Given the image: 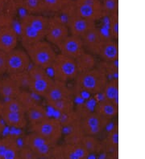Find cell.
Returning a JSON list of instances; mask_svg holds the SVG:
<instances>
[{
	"instance_id": "ab89813d",
	"label": "cell",
	"mask_w": 145,
	"mask_h": 159,
	"mask_svg": "<svg viewBox=\"0 0 145 159\" xmlns=\"http://www.w3.org/2000/svg\"><path fill=\"white\" fill-rule=\"evenodd\" d=\"M3 111H4L3 102L0 101V116H1V115L2 114V113H3Z\"/></svg>"
},
{
	"instance_id": "e0dca14e",
	"label": "cell",
	"mask_w": 145,
	"mask_h": 159,
	"mask_svg": "<svg viewBox=\"0 0 145 159\" xmlns=\"http://www.w3.org/2000/svg\"><path fill=\"white\" fill-rule=\"evenodd\" d=\"M19 149L16 138L7 136L0 139V159L19 158Z\"/></svg>"
},
{
	"instance_id": "d6a6232c",
	"label": "cell",
	"mask_w": 145,
	"mask_h": 159,
	"mask_svg": "<svg viewBox=\"0 0 145 159\" xmlns=\"http://www.w3.org/2000/svg\"><path fill=\"white\" fill-rule=\"evenodd\" d=\"M3 105L4 110L12 111V112H19V113H26L25 108L17 98L6 100L3 102Z\"/></svg>"
},
{
	"instance_id": "5bb4252c",
	"label": "cell",
	"mask_w": 145,
	"mask_h": 159,
	"mask_svg": "<svg viewBox=\"0 0 145 159\" xmlns=\"http://www.w3.org/2000/svg\"><path fill=\"white\" fill-rule=\"evenodd\" d=\"M73 97V93L68 87L67 83L53 80L52 85L50 86L46 95L44 97L48 105L61 100Z\"/></svg>"
},
{
	"instance_id": "7c38bea8",
	"label": "cell",
	"mask_w": 145,
	"mask_h": 159,
	"mask_svg": "<svg viewBox=\"0 0 145 159\" xmlns=\"http://www.w3.org/2000/svg\"><path fill=\"white\" fill-rule=\"evenodd\" d=\"M31 64L26 51L15 48L7 52V73L11 74L27 71Z\"/></svg>"
},
{
	"instance_id": "7a4b0ae2",
	"label": "cell",
	"mask_w": 145,
	"mask_h": 159,
	"mask_svg": "<svg viewBox=\"0 0 145 159\" xmlns=\"http://www.w3.org/2000/svg\"><path fill=\"white\" fill-rule=\"evenodd\" d=\"M108 78L100 68H93L85 72H79L75 83L77 87L81 91L97 95L102 93Z\"/></svg>"
},
{
	"instance_id": "44dd1931",
	"label": "cell",
	"mask_w": 145,
	"mask_h": 159,
	"mask_svg": "<svg viewBox=\"0 0 145 159\" xmlns=\"http://www.w3.org/2000/svg\"><path fill=\"white\" fill-rule=\"evenodd\" d=\"M53 80L50 77L49 75L44 76V77L39 78V79L32 80H31L30 86L28 90L32 93V94L39 96V97H45L47 92L48 91L50 86L52 85Z\"/></svg>"
},
{
	"instance_id": "f35d334b",
	"label": "cell",
	"mask_w": 145,
	"mask_h": 159,
	"mask_svg": "<svg viewBox=\"0 0 145 159\" xmlns=\"http://www.w3.org/2000/svg\"><path fill=\"white\" fill-rule=\"evenodd\" d=\"M4 128H5V123L3 122V120H0V134L3 131Z\"/></svg>"
},
{
	"instance_id": "d4e9b609",
	"label": "cell",
	"mask_w": 145,
	"mask_h": 159,
	"mask_svg": "<svg viewBox=\"0 0 145 159\" xmlns=\"http://www.w3.org/2000/svg\"><path fill=\"white\" fill-rule=\"evenodd\" d=\"M75 60L79 72L93 69L96 66V59L94 57V55L86 51L77 58H76Z\"/></svg>"
},
{
	"instance_id": "4fadbf2b",
	"label": "cell",
	"mask_w": 145,
	"mask_h": 159,
	"mask_svg": "<svg viewBox=\"0 0 145 159\" xmlns=\"http://www.w3.org/2000/svg\"><path fill=\"white\" fill-rule=\"evenodd\" d=\"M60 53L71 58L76 59L85 52L81 37L70 35L57 46Z\"/></svg>"
},
{
	"instance_id": "6da1fadb",
	"label": "cell",
	"mask_w": 145,
	"mask_h": 159,
	"mask_svg": "<svg viewBox=\"0 0 145 159\" xmlns=\"http://www.w3.org/2000/svg\"><path fill=\"white\" fill-rule=\"evenodd\" d=\"M48 17L44 15L26 14L20 20V36L23 46L44 40L46 35Z\"/></svg>"
},
{
	"instance_id": "9c48e42d",
	"label": "cell",
	"mask_w": 145,
	"mask_h": 159,
	"mask_svg": "<svg viewBox=\"0 0 145 159\" xmlns=\"http://www.w3.org/2000/svg\"><path fill=\"white\" fill-rule=\"evenodd\" d=\"M70 35L68 25L58 16L48 18L45 39L52 45L57 47L62 41Z\"/></svg>"
},
{
	"instance_id": "ac0fdd59",
	"label": "cell",
	"mask_w": 145,
	"mask_h": 159,
	"mask_svg": "<svg viewBox=\"0 0 145 159\" xmlns=\"http://www.w3.org/2000/svg\"><path fill=\"white\" fill-rule=\"evenodd\" d=\"M0 117L7 125L12 128L24 129L28 124L27 116L24 113L4 110Z\"/></svg>"
},
{
	"instance_id": "d6986e66",
	"label": "cell",
	"mask_w": 145,
	"mask_h": 159,
	"mask_svg": "<svg viewBox=\"0 0 145 159\" xmlns=\"http://www.w3.org/2000/svg\"><path fill=\"white\" fill-rule=\"evenodd\" d=\"M106 62H113L118 59V48L117 43L110 39H105L101 45L98 55Z\"/></svg>"
},
{
	"instance_id": "9a60e30c",
	"label": "cell",
	"mask_w": 145,
	"mask_h": 159,
	"mask_svg": "<svg viewBox=\"0 0 145 159\" xmlns=\"http://www.w3.org/2000/svg\"><path fill=\"white\" fill-rule=\"evenodd\" d=\"M67 25L70 30V35L81 38L91 28L95 27L96 24L95 22L77 16L74 12L68 20Z\"/></svg>"
},
{
	"instance_id": "ba28073f",
	"label": "cell",
	"mask_w": 145,
	"mask_h": 159,
	"mask_svg": "<svg viewBox=\"0 0 145 159\" xmlns=\"http://www.w3.org/2000/svg\"><path fill=\"white\" fill-rule=\"evenodd\" d=\"M56 145L35 132H31L23 138V146L32 149L39 158H52V150Z\"/></svg>"
},
{
	"instance_id": "83f0119b",
	"label": "cell",
	"mask_w": 145,
	"mask_h": 159,
	"mask_svg": "<svg viewBox=\"0 0 145 159\" xmlns=\"http://www.w3.org/2000/svg\"><path fill=\"white\" fill-rule=\"evenodd\" d=\"M102 93L105 100L110 101L114 102L115 105H118V88L116 80H110V81H107Z\"/></svg>"
},
{
	"instance_id": "52a82bcc",
	"label": "cell",
	"mask_w": 145,
	"mask_h": 159,
	"mask_svg": "<svg viewBox=\"0 0 145 159\" xmlns=\"http://www.w3.org/2000/svg\"><path fill=\"white\" fill-rule=\"evenodd\" d=\"M31 126V132H35L53 144H57L63 136V127L59 119L47 117L41 122Z\"/></svg>"
},
{
	"instance_id": "4dcf8cb0",
	"label": "cell",
	"mask_w": 145,
	"mask_h": 159,
	"mask_svg": "<svg viewBox=\"0 0 145 159\" xmlns=\"http://www.w3.org/2000/svg\"><path fill=\"white\" fill-rule=\"evenodd\" d=\"M103 144V150L106 148L108 150H114L118 145V133L114 129L110 130V133L104 140Z\"/></svg>"
},
{
	"instance_id": "1f68e13d",
	"label": "cell",
	"mask_w": 145,
	"mask_h": 159,
	"mask_svg": "<svg viewBox=\"0 0 145 159\" xmlns=\"http://www.w3.org/2000/svg\"><path fill=\"white\" fill-rule=\"evenodd\" d=\"M16 98L22 103V105L24 106L26 110L28 109L29 107H31V105L36 103V99L32 95V93L25 89H21Z\"/></svg>"
},
{
	"instance_id": "f546056e",
	"label": "cell",
	"mask_w": 145,
	"mask_h": 159,
	"mask_svg": "<svg viewBox=\"0 0 145 159\" xmlns=\"http://www.w3.org/2000/svg\"><path fill=\"white\" fill-rule=\"evenodd\" d=\"M49 106L63 114V113H70L72 111H74V102L73 97H71V98H67V99L61 100L57 102L52 103Z\"/></svg>"
},
{
	"instance_id": "e575fe53",
	"label": "cell",
	"mask_w": 145,
	"mask_h": 159,
	"mask_svg": "<svg viewBox=\"0 0 145 159\" xmlns=\"http://www.w3.org/2000/svg\"><path fill=\"white\" fill-rule=\"evenodd\" d=\"M117 14L109 16V29H110V35L112 38H117L118 35V21Z\"/></svg>"
},
{
	"instance_id": "8d00e7d4",
	"label": "cell",
	"mask_w": 145,
	"mask_h": 159,
	"mask_svg": "<svg viewBox=\"0 0 145 159\" xmlns=\"http://www.w3.org/2000/svg\"><path fill=\"white\" fill-rule=\"evenodd\" d=\"M7 53L0 50V75L7 73Z\"/></svg>"
},
{
	"instance_id": "2e32d148",
	"label": "cell",
	"mask_w": 145,
	"mask_h": 159,
	"mask_svg": "<svg viewBox=\"0 0 145 159\" xmlns=\"http://www.w3.org/2000/svg\"><path fill=\"white\" fill-rule=\"evenodd\" d=\"M105 39L106 38L102 33L101 30L99 29L96 26L91 28L88 32H86L81 37L85 51L87 50L94 56L98 55L99 48Z\"/></svg>"
},
{
	"instance_id": "cb8c5ba5",
	"label": "cell",
	"mask_w": 145,
	"mask_h": 159,
	"mask_svg": "<svg viewBox=\"0 0 145 159\" xmlns=\"http://www.w3.org/2000/svg\"><path fill=\"white\" fill-rule=\"evenodd\" d=\"M95 112L106 120H110L117 113V105H115L114 102L105 99L99 101V104L96 106Z\"/></svg>"
},
{
	"instance_id": "277c9868",
	"label": "cell",
	"mask_w": 145,
	"mask_h": 159,
	"mask_svg": "<svg viewBox=\"0 0 145 159\" xmlns=\"http://www.w3.org/2000/svg\"><path fill=\"white\" fill-rule=\"evenodd\" d=\"M54 80L67 83L71 80H75L79 74L77 69L75 59L59 53L56 55V59L52 64Z\"/></svg>"
},
{
	"instance_id": "d590c367",
	"label": "cell",
	"mask_w": 145,
	"mask_h": 159,
	"mask_svg": "<svg viewBox=\"0 0 145 159\" xmlns=\"http://www.w3.org/2000/svg\"><path fill=\"white\" fill-rule=\"evenodd\" d=\"M19 159H36L39 158L36 153L32 149L26 146H23L20 148L19 153Z\"/></svg>"
},
{
	"instance_id": "8992f818",
	"label": "cell",
	"mask_w": 145,
	"mask_h": 159,
	"mask_svg": "<svg viewBox=\"0 0 145 159\" xmlns=\"http://www.w3.org/2000/svg\"><path fill=\"white\" fill-rule=\"evenodd\" d=\"M74 14L96 23L105 17L101 0H73Z\"/></svg>"
},
{
	"instance_id": "f1b7e54d",
	"label": "cell",
	"mask_w": 145,
	"mask_h": 159,
	"mask_svg": "<svg viewBox=\"0 0 145 159\" xmlns=\"http://www.w3.org/2000/svg\"><path fill=\"white\" fill-rule=\"evenodd\" d=\"M9 76L16 82V84L20 88V89L28 90L30 83H31V78L27 71L11 74Z\"/></svg>"
},
{
	"instance_id": "603a6c76",
	"label": "cell",
	"mask_w": 145,
	"mask_h": 159,
	"mask_svg": "<svg viewBox=\"0 0 145 159\" xmlns=\"http://www.w3.org/2000/svg\"><path fill=\"white\" fill-rule=\"evenodd\" d=\"M16 2L27 14L32 15H44L45 11L41 0H16Z\"/></svg>"
},
{
	"instance_id": "30bf717a",
	"label": "cell",
	"mask_w": 145,
	"mask_h": 159,
	"mask_svg": "<svg viewBox=\"0 0 145 159\" xmlns=\"http://www.w3.org/2000/svg\"><path fill=\"white\" fill-rule=\"evenodd\" d=\"M81 116V125L85 135L97 137L106 128L108 120L97 113L96 112H89Z\"/></svg>"
},
{
	"instance_id": "8fae6325",
	"label": "cell",
	"mask_w": 145,
	"mask_h": 159,
	"mask_svg": "<svg viewBox=\"0 0 145 159\" xmlns=\"http://www.w3.org/2000/svg\"><path fill=\"white\" fill-rule=\"evenodd\" d=\"M90 155L81 143H65L53 148L52 158L58 159H86Z\"/></svg>"
},
{
	"instance_id": "ffe728a7",
	"label": "cell",
	"mask_w": 145,
	"mask_h": 159,
	"mask_svg": "<svg viewBox=\"0 0 145 159\" xmlns=\"http://www.w3.org/2000/svg\"><path fill=\"white\" fill-rule=\"evenodd\" d=\"M21 89L10 76L0 80V97L5 100L16 98Z\"/></svg>"
},
{
	"instance_id": "7402d4cb",
	"label": "cell",
	"mask_w": 145,
	"mask_h": 159,
	"mask_svg": "<svg viewBox=\"0 0 145 159\" xmlns=\"http://www.w3.org/2000/svg\"><path fill=\"white\" fill-rule=\"evenodd\" d=\"M25 114L30 125L41 122L43 120L48 117L46 109L41 105H39L37 102L31 107H29L26 110Z\"/></svg>"
},
{
	"instance_id": "74e56055",
	"label": "cell",
	"mask_w": 145,
	"mask_h": 159,
	"mask_svg": "<svg viewBox=\"0 0 145 159\" xmlns=\"http://www.w3.org/2000/svg\"><path fill=\"white\" fill-rule=\"evenodd\" d=\"M9 0H0V16L5 12Z\"/></svg>"
},
{
	"instance_id": "4316f807",
	"label": "cell",
	"mask_w": 145,
	"mask_h": 159,
	"mask_svg": "<svg viewBox=\"0 0 145 159\" xmlns=\"http://www.w3.org/2000/svg\"><path fill=\"white\" fill-rule=\"evenodd\" d=\"M80 143L82 145L89 154L99 153L103 151V144L97 139L96 137L84 135Z\"/></svg>"
},
{
	"instance_id": "5b68a950",
	"label": "cell",
	"mask_w": 145,
	"mask_h": 159,
	"mask_svg": "<svg viewBox=\"0 0 145 159\" xmlns=\"http://www.w3.org/2000/svg\"><path fill=\"white\" fill-rule=\"evenodd\" d=\"M12 17L3 13L0 16V50L9 52L16 48L19 36L12 25Z\"/></svg>"
},
{
	"instance_id": "836d02e7",
	"label": "cell",
	"mask_w": 145,
	"mask_h": 159,
	"mask_svg": "<svg viewBox=\"0 0 145 159\" xmlns=\"http://www.w3.org/2000/svg\"><path fill=\"white\" fill-rule=\"evenodd\" d=\"M105 16H113L117 14L118 0H101Z\"/></svg>"
},
{
	"instance_id": "484cf974",
	"label": "cell",
	"mask_w": 145,
	"mask_h": 159,
	"mask_svg": "<svg viewBox=\"0 0 145 159\" xmlns=\"http://www.w3.org/2000/svg\"><path fill=\"white\" fill-rule=\"evenodd\" d=\"M73 0H41L45 13L57 14L71 4Z\"/></svg>"
},
{
	"instance_id": "3957f363",
	"label": "cell",
	"mask_w": 145,
	"mask_h": 159,
	"mask_svg": "<svg viewBox=\"0 0 145 159\" xmlns=\"http://www.w3.org/2000/svg\"><path fill=\"white\" fill-rule=\"evenodd\" d=\"M33 65L45 69L51 68L56 57V51L47 40H41L24 47Z\"/></svg>"
}]
</instances>
